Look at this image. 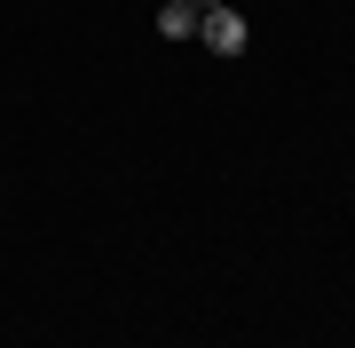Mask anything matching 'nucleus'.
Instances as JSON below:
<instances>
[{
    "instance_id": "obj_1",
    "label": "nucleus",
    "mask_w": 355,
    "mask_h": 348,
    "mask_svg": "<svg viewBox=\"0 0 355 348\" xmlns=\"http://www.w3.org/2000/svg\"><path fill=\"white\" fill-rule=\"evenodd\" d=\"M198 48H205V56H245V16L229 8V0L198 16Z\"/></svg>"
},
{
    "instance_id": "obj_2",
    "label": "nucleus",
    "mask_w": 355,
    "mask_h": 348,
    "mask_svg": "<svg viewBox=\"0 0 355 348\" xmlns=\"http://www.w3.org/2000/svg\"><path fill=\"white\" fill-rule=\"evenodd\" d=\"M158 32L166 40H198V8H190V0H166V8H158Z\"/></svg>"
},
{
    "instance_id": "obj_3",
    "label": "nucleus",
    "mask_w": 355,
    "mask_h": 348,
    "mask_svg": "<svg viewBox=\"0 0 355 348\" xmlns=\"http://www.w3.org/2000/svg\"><path fill=\"white\" fill-rule=\"evenodd\" d=\"M190 8H198V16H205V8H221V0H190Z\"/></svg>"
}]
</instances>
